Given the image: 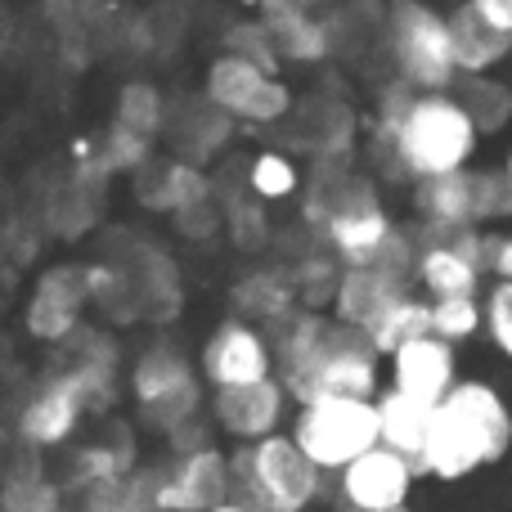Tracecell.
I'll use <instances>...</instances> for the list:
<instances>
[{"label": "cell", "mask_w": 512, "mask_h": 512, "mask_svg": "<svg viewBox=\"0 0 512 512\" xmlns=\"http://www.w3.org/2000/svg\"><path fill=\"white\" fill-rule=\"evenodd\" d=\"M77 512H162V468H135L77 499Z\"/></svg>", "instance_id": "cell-32"}, {"label": "cell", "mask_w": 512, "mask_h": 512, "mask_svg": "<svg viewBox=\"0 0 512 512\" xmlns=\"http://www.w3.org/2000/svg\"><path fill=\"white\" fill-rule=\"evenodd\" d=\"M414 288H418L414 279L391 274V270H382V265H346L342 283H337V297H333V315L342 319V324L369 333V328Z\"/></svg>", "instance_id": "cell-21"}, {"label": "cell", "mask_w": 512, "mask_h": 512, "mask_svg": "<svg viewBox=\"0 0 512 512\" xmlns=\"http://www.w3.org/2000/svg\"><path fill=\"white\" fill-rule=\"evenodd\" d=\"M203 95L216 108H225L230 117H239L243 126H283L292 117V86L279 72L261 68L239 54H221L212 59L203 81Z\"/></svg>", "instance_id": "cell-10"}, {"label": "cell", "mask_w": 512, "mask_h": 512, "mask_svg": "<svg viewBox=\"0 0 512 512\" xmlns=\"http://www.w3.org/2000/svg\"><path fill=\"white\" fill-rule=\"evenodd\" d=\"M432 409L427 400H414L405 391L387 387L378 391V427H382V445L387 450H400L418 463L423 454V441H427V427H432Z\"/></svg>", "instance_id": "cell-31"}, {"label": "cell", "mask_w": 512, "mask_h": 512, "mask_svg": "<svg viewBox=\"0 0 512 512\" xmlns=\"http://www.w3.org/2000/svg\"><path fill=\"white\" fill-rule=\"evenodd\" d=\"M230 468L234 499L256 512H310L328 495V472L310 463L292 432H274L256 445H234Z\"/></svg>", "instance_id": "cell-5"}, {"label": "cell", "mask_w": 512, "mask_h": 512, "mask_svg": "<svg viewBox=\"0 0 512 512\" xmlns=\"http://www.w3.org/2000/svg\"><path fill=\"white\" fill-rule=\"evenodd\" d=\"M288 405H297V400L288 396L283 378L221 387V391H212V423L221 427L234 445H256L279 432L283 418H288Z\"/></svg>", "instance_id": "cell-16"}, {"label": "cell", "mask_w": 512, "mask_h": 512, "mask_svg": "<svg viewBox=\"0 0 512 512\" xmlns=\"http://www.w3.org/2000/svg\"><path fill=\"white\" fill-rule=\"evenodd\" d=\"M301 221L319 234V243H328L342 256V265H373L391 243V234L400 230L378 185L351 171V162L310 167L306 189H301Z\"/></svg>", "instance_id": "cell-4"}, {"label": "cell", "mask_w": 512, "mask_h": 512, "mask_svg": "<svg viewBox=\"0 0 512 512\" xmlns=\"http://www.w3.org/2000/svg\"><path fill=\"white\" fill-rule=\"evenodd\" d=\"M198 369H203L207 387H243V382L279 378V355H274V337L252 319H221L212 337L198 351Z\"/></svg>", "instance_id": "cell-12"}, {"label": "cell", "mask_w": 512, "mask_h": 512, "mask_svg": "<svg viewBox=\"0 0 512 512\" xmlns=\"http://www.w3.org/2000/svg\"><path fill=\"white\" fill-rule=\"evenodd\" d=\"M490 239L486 230H418V265L414 283L423 297H481L490 274Z\"/></svg>", "instance_id": "cell-9"}, {"label": "cell", "mask_w": 512, "mask_h": 512, "mask_svg": "<svg viewBox=\"0 0 512 512\" xmlns=\"http://www.w3.org/2000/svg\"><path fill=\"white\" fill-rule=\"evenodd\" d=\"M450 32H454L459 77H490L499 63L512 59V36L499 32L495 23H486V18H481L468 0L450 9Z\"/></svg>", "instance_id": "cell-30"}, {"label": "cell", "mask_w": 512, "mask_h": 512, "mask_svg": "<svg viewBox=\"0 0 512 512\" xmlns=\"http://www.w3.org/2000/svg\"><path fill=\"white\" fill-rule=\"evenodd\" d=\"M131 198L144 207V212H158V216H176L185 207L203 203V198H216L212 176L207 167H194L185 158H153L144 171L131 176Z\"/></svg>", "instance_id": "cell-20"}, {"label": "cell", "mask_w": 512, "mask_h": 512, "mask_svg": "<svg viewBox=\"0 0 512 512\" xmlns=\"http://www.w3.org/2000/svg\"><path fill=\"white\" fill-rule=\"evenodd\" d=\"M113 122H122V126H131V131L158 140V135L167 131V122H171L167 95H162L153 81H144V77L122 81V90H117V104H113Z\"/></svg>", "instance_id": "cell-37"}, {"label": "cell", "mask_w": 512, "mask_h": 512, "mask_svg": "<svg viewBox=\"0 0 512 512\" xmlns=\"http://www.w3.org/2000/svg\"><path fill=\"white\" fill-rule=\"evenodd\" d=\"M387 54L396 77L414 90H454L459 86V59H454L450 14L427 0H391L387 5Z\"/></svg>", "instance_id": "cell-7"}, {"label": "cell", "mask_w": 512, "mask_h": 512, "mask_svg": "<svg viewBox=\"0 0 512 512\" xmlns=\"http://www.w3.org/2000/svg\"><path fill=\"white\" fill-rule=\"evenodd\" d=\"M427 333H432V297H423V292L414 288V292H405V297H400L396 306H391L364 337H369V342L391 360V355H396L405 342L427 337Z\"/></svg>", "instance_id": "cell-35"}, {"label": "cell", "mask_w": 512, "mask_h": 512, "mask_svg": "<svg viewBox=\"0 0 512 512\" xmlns=\"http://www.w3.org/2000/svg\"><path fill=\"white\" fill-rule=\"evenodd\" d=\"M423 477L418 463L400 450H387V445H373L369 454L351 463V468L337 472V504L346 508H364V512H396L409 508V495H414V481Z\"/></svg>", "instance_id": "cell-14"}, {"label": "cell", "mask_w": 512, "mask_h": 512, "mask_svg": "<svg viewBox=\"0 0 512 512\" xmlns=\"http://www.w3.org/2000/svg\"><path fill=\"white\" fill-rule=\"evenodd\" d=\"M265 27L274 36V50H279L283 63H324L333 54V32H328V18L319 9H301V5H288V0H270L261 9Z\"/></svg>", "instance_id": "cell-26"}, {"label": "cell", "mask_w": 512, "mask_h": 512, "mask_svg": "<svg viewBox=\"0 0 512 512\" xmlns=\"http://www.w3.org/2000/svg\"><path fill=\"white\" fill-rule=\"evenodd\" d=\"M122 261V256H117ZM126 274H131V288H135V301H140V315L149 324H167V319L180 315L185 306V288H180V270L162 248L153 243L135 239V248L126 252Z\"/></svg>", "instance_id": "cell-23"}, {"label": "cell", "mask_w": 512, "mask_h": 512, "mask_svg": "<svg viewBox=\"0 0 512 512\" xmlns=\"http://www.w3.org/2000/svg\"><path fill=\"white\" fill-rule=\"evenodd\" d=\"M225 239L234 252L243 256H261L274 243V221H270V203H261L248 189H234L225 198Z\"/></svg>", "instance_id": "cell-34"}, {"label": "cell", "mask_w": 512, "mask_h": 512, "mask_svg": "<svg viewBox=\"0 0 512 512\" xmlns=\"http://www.w3.org/2000/svg\"><path fill=\"white\" fill-rule=\"evenodd\" d=\"M292 441L310 454V463L324 472H342L351 468L360 454H369L373 445H382V427H378V400L364 396H328V400H310L297 405L292 418Z\"/></svg>", "instance_id": "cell-8"}, {"label": "cell", "mask_w": 512, "mask_h": 512, "mask_svg": "<svg viewBox=\"0 0 512 512\" xmlns=\"http://www.w3.org/2000/svg\"><path fill=\"white\" fill-rule=\"evenodd\" d=\"M41 450L18 441L14 459L0 468V512H68V486L45 472Z\"/></svg>", "instance_id": "cell-27"}, {"label": "cell", "mask_w": 512, "mask_h": 512, "mask_svg": "<svg viewBox=\"0 0 512 512\" xmlns=\"http://www.w3.org/2000/svg\"><path fill=\"white\" fill-rule=\"evenodd\" d=\"M333 512H364V508H346V504H337ZM396 512H409V508H396Z\"/></svg>", "instance_id": "cell-49"}, {"label": "cell", "mask_w": 512, "mask_h": 512, "mask_svg": "<svg viewBox=\"0 0 512 512\" xmlns=\"http://www.w3.org/2000/svg\"><path fill=\"white\" fill-rule=\"evenodd\" d=\"M288 5H301V9H324L328 0H288Z\"/></svg>", "instance_id": "cell-47"}, {"label": "cell", "mask_w": 512, "mask_h": 512, "mask_svg": "<svg viewBox=\"0 0 512 512\" xmlns=\"http://www.w3.org/2000/svg\"><path fill=\"white\" fill-rule=\"evenodd\" d=\"M135 432L131 427H108L104 436H95V441L77 445L68 459V472H63V486H68L72 499H81L86 490H99L108 486V481H122L135 472Z\"/></svg>", "instance_id": "cell-24"}, {"label": "cell", "mask_w": 512, "mask_h": 512, "mask_svg": "<svg viewBox=\"0 0 512 512\" xmlns=\"http://www.w3.org/2000/svg\"><path fill=\"white\" fill-rule=\"evenodd\" d=\"M414 216H418V230H481L472 167L454 171V176L418 180L414 185Z\"/></svg>", "instance_id": "cell-29"}, {"label": "cell", "mask_w": 512, "mask_h": 512, "mask_svg": "<svg viewBox=\"0 0 512 512\" xmlns=\"http://www.w3.org/2000/svg\"><path fill=\"white\" fill-rule=\"evenodd\" d=\"M481 306H486V337L495 342L499 355L512 360V279H495L481 292Z\"/></svg>", "instance_id": "cell-43"}, {"label": "cell", "mask_w": 512, "mask_h": 512, "mask_svg": "<svg viewBox=\"0 0 512 512\" xmlns=\"http://www.w3.org/2000/svg\"><path fill=\"white\" fill-rule=\"evenodd\" d=\"M391 387L414 400H427V405H441V400L459 387L454 342H445V337H436V333L405 342L391 355Z\"/></svg>", "instance_id": "cell-19"}, {"label": "cell", "mask_w": 512, "mask_h": 512, "mask_svg": "<svg viewBox=\"0 0 512 512\" xmlns=\"http://www.w3.org/2000/svg\"><path fill=\"white\" fill-rule=\"evenodd\" d=\"M171 230H176L180 239H189V243L216 239V234H225V203L203 198V203H194V207H185V212L171 216Z\"/></svg>", "instance_id": "cell-44"}, {"label": "cell", "mask_w": 512, "mask_h": 512, "mask_svg": "<svg viewBox=\"0 0 512 512\" xmlns=\"http://www.w3.org/2000/svg\"><path fill=\"white\" fill-rule=\"evenodd\" d=\"M472 9H477L486 23H495L499 32H508L512 36V0H468Z\"/></svg>", "instance_id": "cell-45"}, {"label": "cell", "mask_w": 512, "mask_h": 512, "mask_svg": "<svg viewBox=\"0 0 512 512\" xmlns=\"http://www.w3.org/2000/svg\"><path fill=\"white\" fill-rule=\"evenodd\" d=\"M54 364H63V369L77 373L95 414H108V409L117 405V396H122V351H117V342H113L108 328L81 324L77 333L59 346V360Z\"/></svg>", "instance_id": "cell-18"}, {"label": "cell", "mask_w": 512, "mask_h": 512, "mask_svg": "<svg viewBox=\"0 0 512 512\" xmlns=\"http://www.w3.org/2000/svg\"><path fill=\"white\" fill-rule=\"evenodd\" d=\"M86 414H95V409H90V396H86V387H81V378L72 369H63V364H54L23 396L18 418H14V436L41 454L63 450V445L77 436Z\"/></svg>", "instance_id": "cell-11"}, {"label": "cell", "mask_w": 512, "mask_h": 512, "mask_svg": "<svg viewBox=\"0 0 512 512\" xmlns=\"http://www.w3.org/2000/svg\"><path fill=\"white\" fill-rule=\"evenodd\" d=\"M153 144H158V140L131 131V126L108 122V131H104V140H99L95 158H99V167H104L108 176H135V171H144L153 158H158V149H153Z\"/></svg>", "instance_id": "cell-39"}, {"label": "cell", "mask_w": 512, "mask_h": 512, "mask_svg": "<svg viewBox=\"0 0 512 512\" xmlns=\"http://www.w3.org/2000/svg\"><path fill=\"white\" fill-rule=\"evenodd\" d=\"M270 337L274 355H279V378L297 405L328 396L378 400L387 355L360 328L342 324L333 310H297Z\"/></svg>", "instance_id": "cell-2"}, {"label": "cell", "mask_w": 512, "mask_h": 512, "mask_svg": "<svg viewBox=\"0 0 512 512\" xmlns=\"http://www.w3.org/2000/svg\"><path fill=\"white\" fill-rule=\"evenodd\" d=\"M454 95H459L463 108L477 117L481 135L504 131V126L512 122V86H504L499 77H459Z\"/></svg>", "instance_id": "cell-38"}, {"label": "cell", "mask_w": 512, "mask_h": 512, "mask_svg": "<svg viewBox=\"0 0 512 512\" xmlns=\"http://www.w3.org/2000/svg\"><path fill=\"white\" fill-rule=\"evenodd\" d=\"M239 126H243L239 117H230L225 108H216L212 99L203 95V99H194V104H185L180 113H171V122H167L171 153L194 162V167H212V162L234 144Z\"/></svg>", "instance_id": "cell-22"}, {"label": "cell", "mask_w": 512, "mask_h": 512, "mask_svg": "<svg viewBox=\"0 0 512 512\" xmlns=\"http://www.w3.org/2000/svg\"><path fill=\"white\" fill-rule=\"evenodd\" d=\"M512 450V409L499 387L468 378L432 409L418 472L436 481H463Z\"/></svg>", "instance_id": "cell-3"}, {"label": "cell", "mask_w": 512, "mask_h": 512, "mask_svg": "<svg viewBox=\"0 0 512 512\" xmlns=\"http://www.w3.org/2000/svg\"><path fill=\"white\" fill-rule=\"evenodd\" d=\"M126 387H131L135 414L144 427H153L158 436H176L180 427L203 418L207 400V378L198 369V360H189L180 346L153 342L135 355V364L126 369Z\"/></svg>", "instance_id": "cell-6"}, {"label": "cell", "mask_w": 512, "mask_h": 512, "mask_svg": "<svg viewBox=\"0 0 512 512\" xmlns=\"http://www.w3.org/2000/svg\"><path fill=\"white\" fill-rule=\"evenodd\" d=\"M432 333L454 346L486 333V306H481V297H436L432 301Z\"/></svg>", "instance_id": "cell-40"}, {"label": "cell", "mask_w": 512, "mask_h": 512, "mask_svg": "<svg viewBox=\"0 0 512 512\" xmlns=\"http://www.w3.org/2000/svg\"><path fill=\"white\" fill-rule=\"evenodd\" d=\"M104 180H108V171L99 167L95 149H90V144H77V171L63 176L59 185L50 189V198H45V234H54V239H63V243L86 239V234L99 225Z\"/></svg>", "instance_id": "cell-17"}, {"label": "cell", "mask_w": 512, "mask_h": 512, "mask_svg": "<svg viewBox=\"0 0 512 512\" xmlns=\"http://www.w3.org/2000/svg\"><path fill=\"white\" fill-rule=\"evenodd\" d=\"M86 306H90L86 261H59L36 274L32 292H27V306H23V328L32 342L63 346L86 324Z\"/></svg>", "instance_id": "cell-13"}, {"label": "cell", "mask_w": 512, "mask_h": 512, "mask_svg": "<svg viewBox=\"0 0 512 512\" xmlns=\"http://www.w3.org/2000/svg\"><path fill=\"white\" fill-rule=\"evenodd\" d=\"M225 499H234V468L216 441L162 468V512H216Z\"/></svg>", "instance_id": "cell-15"}, {"label": "cell", "mask_w": 512, "mask_h": 512, "mask_svg": "<svg viewBox=\"0 0 512 512\" xmlns=\"http://www.w3.org/2000/svg\"><path fill=\"white\" fill-rule=\"evenodd\" d=\"M230 306L239 319H252V324L274 333L301 310V292L288 265H256L230 288Z\"/></svg>", "instance_id": "cell-25"}, {"label": "cell", "mask_w": 512, "mask_h": 512, "mask_svg": "<svg viewBox=\"0 0 512 512\" xmlns=\"http://www.w3.org/2000/svg\"><path fill=\"white\" fill-rule=\"evenodd\" d=\"M243 180H248L243 189L256 194L261 203H288V198H301V189H306V176H301L297 158H292L288 149H261V153H252Z\"/></svg>", "instance_id": "cell-36"}, {"label": "cell", "mask_w": 512, "mask_h": 512, "mask_svg": "<svg viewBox=\"0 0 512 512\" xmlns=\"http://www.w3.org/2000/svg\"><path fill=\"white\" fill-rule=\"evenodd\" d=\"M225 54H239V59H252L261 68L279 72V50H274V36L265 27V18H239V23L225 27Z\"/></svg>", "instance_id": "cell-41"}, {"label": "cell", "mask_w": 512, "mask_h": 512, "mask_svg": "<svg viewBox=\"0 0 512 512\" xmlns=\"http://www.w3.org/2000/svg\"><path fill=\"white\" fill-rule=\"evenodd\" d=\"M292 279H297V292H301V310H333V297H337V283H342L346 265L328 243H315L288 261Z\"/></svg>", "instance_id": "cell-33"}, {"label": "cell", "mask_w": 512, "mask_h": 512, "mask_svg": "<svg viewBox=\"0 0 512 512\" xmlns=\"http://www.w3.org/2000/svg\"><path fill=\"white\" fill-rule=\"evenodd\" d=\"M292 144L306 149L315 162H346L355 144V113L337 99L319 95L306 108H292Z\"/></svg>", "instance_id": "cell-28"}, {"label": "cell", "mask_w": 512, "mask_h": 512, "mask_svg": "<svg viewBox=\"0 0 512 512\" xmlns=\"http://www.w3.org/2000/svg\"><path fill=\"white\" fill-rule=\"evenodd\" d=\"M45 5V18L54 23V32L68 23H81V0H41Z\"/></svg>", "instance_id": "cell-46"}, {"label": "cell", "mask_w": 512, "mask_h": 512, "mask_svg": "<svg viewBox=\"0 0 512 512\" xmlns=\"http://www.w3.org/2000/svg\"><path fill=\"white\" fill-rule=\"evenodd\" d=\"M477 144L481 126L454 90H414L409 81L396 77L378 95L373 153L414 185L468 171L477 158Z\"/></svg>", "instance_id": "cell-1"}, {"label": "cell", "mask_w": 512, "mask_h": 512, "mask_svg": "<svg viewBox=\"0 0 512 512\" xmlns=\"http://www.w3.org/2000/svg\"><path fill=\"white\" fill-rule=\"evenodd\" d=\"M239 5H243V9H265L270 0H239Z\"/></svg>", "instance_id": "cell-48"}, {"label": "cell", "mask_w": 512, "mask_h": 512, "mask_svg": "<svg viewBox=\"0 0 512 512\" xmlns=\"http://www.w3.org/2000/svg\"><path fill=\"white\" fill-rule=\"evenodd\" d=\"M472 185H477V225L490 230L499 221H512V176L504 167H481L472 171Z\"/></svg>", "instance_id": "cell-42"}, {"label": "cell", "mask_w": 512, "mask_h": 512, "mask_svg": "<svg viewBox=\"0 0 512 512\" xmlns=\"http://www.w3.org/2000/svg\"><path fill=\"white\" fill-rule=\"evenodd\" d=\"M504 171H508V176H512V149H508V158H504Z\"/></svg>", "instance_id": "cell-50"}]
</instances>
